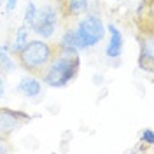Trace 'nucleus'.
<instances>
[{"label":"nucleus","instance_id":"obj_7","mask_svg":"<svg viewBox=\"0 0 154 154\" xmlns=\"http://www.w3.org/2000/svg\"><path fill=\"white\" fill-rule=\"evenodd\" d=\"M16 89H18V93H21L26 98H37L42 93V81L38 77L28 74V75L21 77V81H19Z\"/></svg>","mask_w":154,"mask_h":154},{"label":"nucleus","instance_id":"obj_13","mask_svg":"<svg viewBox=\"0 0 154 154\" xmlns=\"http://www.w3.org/2000/svg\"><path fill=\"white\" fill-rule=\"evenodd\" d=\"M35 16H37V5L33 2H28L26 7H25V14H23V23L30 28L35 21Z\"/></svg>","mask_w":154,"mask_h":154},{"label":"nucleus","instance_id":"obj_11","mask_svg":"<svg viewBox=\"0 0 154 154\" xmlns=\"http://www.w3.org/2000/svg\"><path fill=\"white\" fill-rule=\"evenodd\" d=\"M63 5H65V12L68 16H79L88 11L89 0H65Z\"/></svg>","mask_w":154,"mask_h":154},{"label":"nucleus","instance_id":"obj_3","mask_svg":"<svg viewBox=\"0 0 154 154\" xmlns=\"http://www.w3.org/2000/svg\"><path fill=\"white\" fill-rule=\"evenodd\" d=\"M75 33H77V38H79L81 46H82V51H84V49L95 48L98 42H102V38L105 37L107 30L100 16L86 14L77 23Z\"/></svg>","mask_w":154,"mask_h":154},{"label":"nucleus","instance_id":"obj_6","mask_svg":"<svg viewBox=\"0 0 154 154\" xmlns=\"http://www.w3.org/2000/svg\"><path fill=\"white\" fill-rule=\"evenodd\" d=\"M138 67L144 72L152 74L154 72V40H152V32H149L147 35H142L140 40V54H138Z\"/></svg>","mask_w":154,"mask_h":154},{"label":"nucleus","instance_id":"obj_9","mask_svg":"<svg viewBox=\"0 0 154 154\" xmlns=\"http://www.w3.org/2000/svg\"><path fill=\"white\" fill-rule=\"evenodd\" d=\"M30 40V28L23 23L18 30H16V35H14V40L9 46V53L11 54H18L19 51L23 49V46Z\"/></svg>","mask_w":154,"mask_h":154},{"label":"nucleus","instance_id":"obj_1","mask_svg":"<svg viewBox=\"0 0 154 154\" xmlns=\"http://www.w3.org/2000/svg\"><path fill=\"white\" fill-rule=\"evenodd\" d=\"M79 68H81L79 54H70L65 51H60L54 46V56L38 77L49 88H65L77 77Z\"/></svg>","mask_w":154,"mask_h":154},{"label":"nucleus","instance_id":"obj_12","mask_svg":"<svg viewBox=\"0 0 154 154\" xmlns=\"http://www.w3.org/2000/svg\"><path fill=\"white\" fill-rule=\"evenodd\" d=\"M58 46H61V48H72V49H77V51H82V46H81V42H79V38H77V33H75V28H68L63 32V35L60 38V44Z\"/></svg>","mask_w":154,"mask_h":154},{"label":"nucleus","instance_id":"obj_8","mask_svg":"<svg viewBox=\"0 0 154 154\" xmlns=\"http://www.w3.org/2000/svg\"><path fill=\"white\" fill-rule=\"evenodd\" d=\"M105 30L110 33L109 44H107V48H105L107 58H119L121 53H123V35H121V32L117 30V26L112 25V23L107 25Z\"/></svg>","mask_w":154,"mask_h":154},{"label":"nucleus","instance_id":"obj_15","mask_svg":"<svg viewBox=\"0 0 154 154\" xmlns=\"http://www.w3.org/2000/svg\"><path fill=\"white\" fill-rule=\"evenodd\" d=\"M12 152V145L9 144V140L5 137H0V154H7Z\"/></svg>","mask_w":154,"mask_h":154},{"label":"nucleus","instance_id":"obj_14","mask_svg":"<svg viewBox=\"0 0 154 154\" xmlns=\"http://www.w3.org/2000/svg\"><path fill=\"white\" fill-rule=\"evenodd\" d=\"M140 142H144L147 145H154V131L151 128H145L142 135H140Z\"/></svg>","mask_w":154,"mask_h":154},{"label":"nucleus","instance_id":"obj_17","mask_svg":"<svg viewBox=\"0 0 154 154\" xmlns=\"http://www.w3.org/2000/svg\"><path fill=\"white\" fill-rule=\"evenodd\" d=\"M4 93H5V82H4V79L0 77V98L4 96Z\"/></svg>","mask_w":154,"mask_h":154},{"label":"nucleus","instance_id":"obj_2","mask_svg":"<svg viewBox=\"0 0 154 154\" xmlns=\"http://www.w3.org/2000/svg\"><path fill=\"white\" fill-rule=\"evenodd\" d=\"M53 56H54L53 44L46 42L44 38H30L23 46V49L16 54V58H18L16 63L32 75H40L42 70L53 60Z\"/></svg>","mask_w":154,"mask_h":154},{"label":"nucleus","instance_id":"obj_16","mask_svg":"<svg viewBox=\"0 0 154 154\" xmlns=\"http://www.w3.org/2000/svg\"><path fill=\"white\" fill-rule=\"evenodd\" d=\"M18 7V0H5V11L7 12H14Z\"/></svg>","mask_w":154,"mask_h":154},{"label":"nucleus","instance_id":"obj_5","mask_svg":"<svg viewBox=\"0 0 154 154\" xmlns=\"http://www.w3.org/2000/svg\"><path fill=\"white\" fill-rule=\"evenodd\" d=\"M32 121V117L21 110L12 109H0V137L9 138L14 131H18L23 125Z\"/></svg>","mask_w":154,"mask_h":154},{"label":"nucleus","instance_id":"obj_4","mask_svg":"<svg viewBox=\"0 0 154 154\" xmlns=\"http://www.w3.org/2000/svg\"><path fill=\"white\" fill-rule=\"evenodd\" d=\"M58 9L54 5H42L40 9H37V16H35V21L33 25L30 26V30L37 35L38 38H44L48 40L54 35L58 26Z\"/></svg>","mask_w":154,"mask_h":154},{"label":"nucleus","instance_id":"obj_10","mask_svg":"<svg viewBox=\"0 0 154 154\" xmlns=\"http://www.w3.org/2000/svg\"><path fill=\"white\" fill-rule=\"evenodd\" d=\"M18 67L14 58H11L9 46H0V72L4 74H12Z\"/></svg>","mask_w":154,"mask_h":154}]
</instances>
